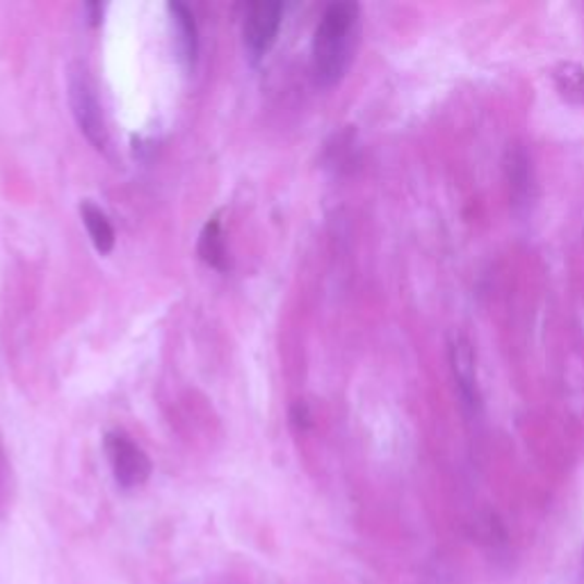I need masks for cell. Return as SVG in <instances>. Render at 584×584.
Here are the masks:
<instances>
[{"instance_id":"obj_1","label":"cell","mask_w":584,"mask_h":584,"mask_svg":"<svg viewBox=\"0 0 584 584\" xmlns=\"http://www.w3.org/2000/svg\"><path fill=\"white\" fill-rule=\"evenodd\" d=\"M361 8L356 3H333L325 10L313 35V76L320 87H336L348 76L354 60Z\"/></svg>"},{"instance_id":"obj_2","label":"cell","mask_w":584,"mask_h":584,"mask_svg":"<svg viewBox=\"0 0 584 584\" xmlns=\"http://www.w3.org/2000/svg\"><path fill=\"white\" fill-rule=\"evenodd\" d=\"M69 106L85 137L96 146V149H106L108 126L99 96H96L94 83L89 81L85 69H71L69 73Z\"/></svg>"},{"instance_id":"obj_3","label":"cell","mask_w":584,"mask_h":584,"mask_svg":"<svg viewBox=\"0 0 584 584\" xmlns=\"http://www.w3.org/2000/svg\"><path fill=\"white\" fill-rule=\"evenodd\" d=\"M448 361H450V373H452V381L457 388V396L461 400V406L477 416L484 404V396L479 386L477 352H475L473 340L466 333L454 331L450 336Z\"/></svg>"},{"instance_id":"obj_4","label":"cell","mask_w":584,"mask_h":584,"mask_svg":"<svg viewBox=\"0 0 584 584\" xmlns=\"http://www.w3.org/2000/svg\"><path fill=\"white\" fill-rule=\"evenodd\" d=\"M504 181L509 190V202L516 215H527L537 202L539 185H537V169H534L532 154L523 144L514 142L504 151Z\"/></svg>"},{"instance_id":"obj_5","label":"cell","mask_w":584,"mask_h":584,"mask_svg":"<svg viewBox=\"0 0 584 584\" xmlns=\"http://www.w3.org/2000/svg\"><path fill=\"white\" fill-rule=\"evenodd\" d=\"M106 452L112 466L114 479L124 489H135L142 486L151 475V461L146 452L131 441V436L121 431L106 434Z\"/></svg>"},{"instance_id":"obj_6","label":"cell","mask_w":584,"mask_h":584,"mask_svg":"<svg viewBox=\"0 0 584 584\" xmlns=\"http://www.w3.org/2000/svg\"><path fill=\"white\" fill-rule=\"evenodd\" d=\"M283 19L281 3H252L245 12V23H242V37L252 58H263L277 41L279 28Z\"/></svg>"},{"instance_id":"obj_7","label":"cell","mask_w":584,"mask_h":584,"mask_svg":"<svg viewBox=\"0 0 584 584\" xmlns=\"http://www.w3.org/2000/svg\"><path fill=\"white\" fill-rule=\"evenodd\" d=\"M169 14H172V23H174V31H177L181 60L185 62L187 69H192L194 62H197V56H199L197 21H194V14L183 3H169Z\"/></svg>"},{"instance_id":"obj_8","label":"cell","mask_w":584,"mask_h":584,"mask_svg":"<svg viewBox=\"0 0 584 584\" xmlns=\"http://www.w3.org/2000/svg\"><path fill=\"white\" fill-rule=\"evenodd\" d=\"M550 81L559 99L569 106L584 108V66L573 60H562L550 69Z\"/></svg>"},{"instance_id":"obj_9","label":"cell","mask_w":584,"mask_h":584,"mask_svg":"<svg viewBox=\"0 0 584 584\" xmlns=\"http://www.w3.org/2000/svg\"><path fill=\"white\" fill-rule=\"evenodd\" d=\"M199 258L215 267L219 272L229 270V252H227V240H224V231L222 224H219L217 217H210L202 235H199V245H197Z\"/></svg>"},{"instance_id":"obj_10","label":"cell","mask_w":584,"mask_h":584,"mask_svg":"<svg viewBox=\"0 0 584 584\" xmlns=\"http://www.w3.org/2000/svg\"><path fill=\"white\" fill-rule=\"evenodd\" d=\"M81 215H83L85 229L94 242L96 252L110 254L114 250V229L110 224V219L106 217V212L99 206H94L92 202H83Z\"/></svg>"},{"instance_id":"obj_11","label":"cell","mask_w":584,"mask_h":584,"mask_svg":"<svg viewBox=\"0 0 584 584\" xmlns=\"http://www.w3.org/2000/svg\"><path fill=\"white\" fill-rule=\"evenodd\" d=\"M292 423H295L300 429L308 427L311 416H308V409L304 404H297L295 409H292Z\"/></svg>"},{"instance_id":"obj_12","label":"cell","mask_w":584,"mask_h":584,"mask_svg":"<svg viewBox=\"0 0 584 584\" xmlns=\"http://www.w3.org/2000/svg\"><path fill=\"white\" fill-rule=\"evenodd\" d=\"M87 12H89V21L94 23V26H96V23H99V21H101L104 8H101L99 3H94V5H87Z\"/></svg>"}]
</instances>
